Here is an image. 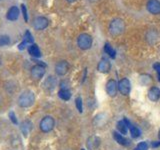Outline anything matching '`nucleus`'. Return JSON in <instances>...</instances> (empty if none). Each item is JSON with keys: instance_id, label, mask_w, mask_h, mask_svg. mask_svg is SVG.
Listing matches in <instances>:
<instances>
[{"instance_id": "nucleus-1", "label": "nucleus", "mask_w": 160, "mask_h": 150, "mask_svg": "<svg viewBox=\"0 0 160 150\" xmlns=\"http://www.w3.org/2000/svg\"><path fill=\"white\" fill-rule=\"evenodd\" d=\"M35 102V94L30 91V90H26V91L22 92L19 95L17 103L20 107L22 108H28L31 107Z\"/></svg>"}, {"instance_id": "nucleus-2", "label": "nucleus", "mask_w": 160, "mask_h": 150, "mask_svg": "<svg viewBox=\"0 0 160 150\" xmlns=\"http://www.w3.org/2000/svg\"><path fill=\"white\" fill-rule=\"evenodd\" d=\"M125 30V23L121 18H114L109 24V33L112 36H118Z\"/></svg>"}, {"instance_id": "nucleus-3", "label": "nucleus", "mask_w": 160, "mask_h": 150, "mask_svg": "<svg viewBox=\"0 0 160 150\" xmlns=\"http://www.w3.org/2000/svg\"><path fill=\"white\" fill-rule=\"evenodd\" d=\"M92 43H93V39L91 37V35H89L87 33H81L77 37V45L82 50L90 49L92 46Z\"/></svg>"}, {"instance_id": "nucleus-4", "label": "nucleus", "mask_w": 160, "mask_h": 150, "mask_svg": "<svg viewBox=\"0 0 160 150\" xmlns=\"http://www.w3.org/2000/svg\"><path fill=\"white\" fill-rule=\"evenodd\" d=\"M55 126V120L52 116H45L41 119V121L39 123V128L43 133H48L52 131Z\"/></svg>"}, {"instance_id": "nucleus-5", "label": "nucleus", "mask_w": 160, "mask_h": 150, "mask_svg": "<svg viewBox=\"0 0 160 150\" xmlns=\"http://www.w3.org/2000/svg\"><path fill=\"white\" fill-rule=\"evenodd\" d=\"M33 28L37 31H40V30H44L49 25V20L44 17V16H38L34 19L33 21Z\"/></svg>"}, {"instance_id": "nucleus-6", "label": "nucleus", "mask_w": 160, "mask_h": 150, "mask_svg": "<svg viewBox=\"0 0 160 150\" xmlns=\"http://www.w3.org/2000/svg\"><path fill=\"white\" fill-rule=\"evenodd\" d=\"M30 74H31V77L35 80L41 79L45 74V66H42L41 64L34 65L30 70Z\"/></svg>"}, {"instance_id": "nucleus-7", "label": "nucleus", "mask_w": 160, "mask_h": 150, "mask_svg": "<svg viewBox=\"0 0 160 150\" xmlns=\"http://www.w3.org/2000/svg\"><path fill=\"white\" fill-rule=\"evenodd\" d=\"M117 87L122 95H128L130 93V90H131V84H130L128 78H122L118 82Z\"/></svg>"}, {"instance_id": "nucleus-8", "label": "nucleus", "mask_w": 160, "mask_h": 150, "mask_svg": "<svg viewBox=\"0 0 160 150\" xmlns=\"http://www.w3.org/2000/svg\"><path fill=\"white\" fill-rule=\"evenodd\" d=\"M146 8L149 13L153 15L160 14V1L159 0H148Z\"/></svg>"}, {"instance_id": "nucleus-9", "label": "nucleus", "mask_w": 160, "mask_h": 150, "mask_svg": "<svg viewBox=\"0 0 160 150\" xmlns=\"http://www.w3.org/2000/svg\"><path fill=\"white\" fill-rule=\"evenodd\" d=\"M68 70H69V64L67 61H65V60L59 61L55 65V72H56L58 76H64L65 74H67Z\"/></svg>"}, {"instance_id": "nucleus-10", "label": "nucleus", "mask_w": 160, "mask_h": 150, "mask_svg": "<svg viewBox=\"0 0 160 150\" xmlns=\"http://www.w3.org/2000/svg\"><path fill=\"white\" fill-rule=\"evenodd\" d=\"M117 82L114 79H110L106 83V92L109 96L114 97L117 93Z\"/></svg>"}, {"instance_id": "nucleus-11", "label": "nucleus", "mask_w": 160, "mask_h": 150, "mask_svg": "<svg viewBox=\"0 0 160 150\" xmlns=\"http://www.w3.org/2000/svg\"><path fill=\"white\" fill-rule=\"evenodd\" d=\"M19 14H20L19 8L17 6H12V7H10L8 9L6 17H7L8 20H10V21H15V20L18 19Z\"/></svg>"}, {"instance_id": "nucleus-12", "label": "nucleus", "mask_w": 160, "mask_h": 150, "mask_svg": "<svg viewBox=\"0 0 160 150\" xmlns=\"http://www.w3.org/2000/svg\"><path fill=\"white\" fill-rule=\"evenodd\" d=\"M110 68H111V63H110L107 59H101L97 65V70L101 73L109 72Z\"/></svg>"}, {"instance_id": "nucleus-13", "label": "nucleus", "mask_w": 160, "mask_h": 150, "mask_svg": "<svg viewBox=\"0 0 160 150\" xmlns=\"http://www.w3.org/2000/svg\"><path fill=\"white\" fill-rule=\"evenodd\" d=\"M113 138L115 139V141L118 142L120 145H122V146H129V144H130L129 140L125 136H123L121 133H119L117 131H114L113 132Z\"/></svg>"}, {"instance_id": "nucleus-14", "label": "nucleus", "mask_w": 160, "mask_h": 150, "mask_svg": "<svg viewBox=\"0 0 160 150\" xmlns=\"http://www.w3.org/2000/svg\"><path fill=\"white\" fill-rule=\"evenodd\" d=\"M148 98L151 101L155 102L160 99V89L158 87H151L148 91Z\"/></svg>"}, {"instance_id": "nucleus-15", "label": "nucleus", "mask_w": 160, "mask_h": 150, "mask_svg": "<svg viewBox=\"0 0 160 150\" xmlns=\"http://www.w3.org/2000/svg\"><path fill=\"white\" fill-rule=\"evenodd\" d=\"M100 145V138L97 136H91L89 137L87 140V147L90 150H94L96 149Z\"/></svg>"}, {"instance_id": "nucleus-16", "label": "nucleus", "mask_w": 160, "mask_h": 150, "mask_svg": "<svg viewBox=\"0 0 160 150\" xmlns=\"http://www.w3.org/2000/svg\"><path fill=\"white\" fill-rule=\"evenodd\" d=\"M57 84L56 78L54 76H48L44 81V88L47 90H53Z\"/></svg>"}, {"instance_id": "nucleus-17", "label": "nucleus", "mask_w": 160, "mask_h": 150, "mask_svg": "<svg viewBox=\"0 0 160 150\" xmlns=\"http://www.w3.org/2000/svg\"><path fill=\"white\" fill-rule=\"evenodd\" d=\"M124 119H125V121H126V123L128 125V129H129V131H130V134H131V136L133 138H138L140 136V134H141L139 128L136 127V126H134V125H132L131 123L129 122V120L127 118H124Z\"/></svg>"}, {"instance_id": "nucleus-18", "label": "nucleus", "mask_w": 160, "mask_h": 150, "mask_svg": "<svg viewBox=\"0 0 160 150\" xmlns=\"http://www.w3.org/2000/svg\"><path fill=\"white\" fill-rule=\"evenodd\" d=\"M20 129L23 133V135L25 137L28 136V134L30 133V131L32 130V123L29 121V120H26V121H23L21 123V126H20Z\"/></svg>"}, {"instance_id": "nucleus-19", "label": "nucleus", "mask_w": 160, "mask_h": 150, "mask_svg": "<svg viewBox=\"0 0 160 150\" xmlns=\"http://www.w3.org/2000/svg\"><path fill=\"white\" fill-rule=\"evenodd\" d=\"M28 52L31 56L35 57V58H39L41 57V51L38 47V45L36 44H31L30 46L28 47Z\"/></svg>"}, {"instance_id": "nucleus-20", "label": "nucleus", "mask_w": 160, "mask_h": 150, "mask_svg": "<svg viewBox=\"0 0 160 150\" xmlns=\"http://www.w3.org/2000/svg\"><path fill=\"white\" fill-rule=\"evenodd\" d=\"M116 127H117L118 132H119V133H121L122 135H123V134H126L127 131H128V125H127L126 121H125V119L118 121L117 124H116Z\"/></svg>"}, {"instance_id": "nucleus-21", "label": "nucleus", "mask_w": 160, "mask_h": 150, "mask_svg": "<svg viewBox=\"0 0 160 150\" xmlns=\"http://www.w3.org/2000/svg\"><path fill=\"white\" fill-rule=\"evenodd\" d=\"M58 97L64 100V101H68L71 98V92H70L69 89H60L58 92Z\"/></svg>"}, {"instance_id": "nucleus-22", "label": "nucleus", "mask_w": 160, "mask_h": 150, "mask_svg": "<svg viewBox=\"0 0 160 150\" xmlns=\"http://www.w3.org/2000/svg\"><path fill=\"white\" fill-rule=\"evenodd\" d=\"M104 51L106 52V54H108L111 58H115V54H116V51L115 49L112 48L111 44L109 43H105V46H104Z\"/></svg>"}, {"instance_id": "nucleus-23", "label": "nucleus", "mask_w": 160, "mask_h": 150, "mask_svg": "<svg viewBox=\"0 0 160 150\" xmlns=\"http://www.w3.org/2000/svg\"><path fill=\"white\" fill-rule=\"evenodd\" d=\"M11 43V38L8 35H0V46H7Z\"/></svg>"}, {"instance_id": "nucleus-24", "label": "nucleus", "mask_w": 160, "mask_h": 150, "mask_svg": "<svg viewBox=\"0 0 160 150\" xmlns=\"http://www.w3.org/2000/svg\"><path fill=\"white\" fill-rule=\"evenodd\" d=\"M75 105H76V108L77 110L82 113L83 112V102H82V98L81 97H77L76 99H75Z\"/></svg>"}, {"instance_id": "nucleus-25", "label": "nucleus", "mask_w": 160, "mask_h": 150, "mask_svg": "<svg viewBox=\"0 0 160 150\" xmlns=\"http://www.w3.org/2000/svg\"><path fill=\"white\" fill-rule=\"evenodd\" d=\"M24 41L27 42L28 44H33V42H34L33 36L31 35V33H30V31H28V30L24 34Z\"/></svg>"}, {"instance_id": "nucleus-26", "label": "nucleus", "mask_w": 160, "mask_h": 150, "mask_svg": "<svg viewBox=\"0 0 160 150\" xmlns=\"http://www.w3.org/2000/svg\"><path fill=\"white\" fill-rule=\"evenodd\" d=\"M148 149V144L146 142H140L137 144V146L135 147L134 150H147Z\"/></svg>"}, {"instance_id": "nucleus-27", "label": "nucleus", "mask_w": 160, "mask_h": 150, "mask_svg": "<svg viewBox=\"0 0 160 150\" xmlns=\"http://www.w3.org/2000/svg\"><path fill=\"white\" fill-rule=\"evenodd\" d=\"M9 118H10V120L14 123V124H17L18 123V121H17V119H16V116H15V113L13 112V111H11L9 113Z\"/></svg>"}, {"instance_id": "nucleus-28", "label": "nucleus", "mask_w": 160, "mask_h": 150, "mask_svg": "<svg viewBox=\"0 0 160 150\" xmlns=\"http://www.w3.org/2000/svg\"><path fill=\"white\" fill-rule=\"evenodd\" d=\"M22 6V12H23V16H24V19H25V21L27 22V20H28V16H27V10H26V7H25V5H21Z\"/></svg>"}, {"instance_id": "nucleus-29", "label": "nucleus", "mask_w": 160, "mask_h": 150, "mask_svg": "<svg viewBox=\"0 0 160 150\" xmlns=\"http://www.w3.org/2000/svg\"><path fill=\"white\" fill-rule=\"evenodd\" d=\"M69 85H68V82L66 81H61L60 82V89H69Z\"/></svg>"}, {"instance_id": "nucleus-30", "label": "nucleus", "mask_w": 160, "mask_h": 150, "mask_svg": "<svg viewBox=\"0 0 160 150\" xmlns=\"http://www.w3.org/2000/svg\"><path fill=\"white\" fill-rule=\"evenodd\" d=\"M27 45H28V43H27V42H25L24 40H23V42H21V43H20V44L18 45V49H19V50H23V49L26 48Z\"/></svg>"}, {"instance_id": "nucleus-31", "label": "nucleus", "mask_w": 160, "mask_h": 150, "mask_svg": "<svg viewBox=\"0 0 160 150\" xmlns=\"http://www.w3.org/2000/svg\"><path fill=\"white\" fill-rule=\"evenodd\" d=\"M153 67H154L155 70H156L157 74L159 75V74H160V63H155V64L153 65Z\"/></svg>"}, {"instance_id": "nucleus-32", "label": "nucleus", "mask_w": 160, "mask_h": 150, "mask_svg": "<svg viewBox=\"0 0 160 150\" xmlns=\"http://www.w3.org/2000/svg\"><path fill=\"white\" fill-rule=\"evenodd\" d=\"M159 145H160V142H153V143H152V146H153V147H156V146L158 147Z\"/></svg>"}, {"instance_id": "nucleus-33", "label": "nucleus", "mask_w": 160, "mask_h": 150, "mask_svg": "<svg viewBox=\"0 0 160 150\" xmlns=\"http://www.w3.org/2000/svg\"><path fill=\"white\" fill-rule=\"evenodd\" d=\"M67 2H69V3H72V2H75L76 0H66Z\"/></svg>"}, {"instance_id": "nucleus-34", "label": "nucleus", "mask_w": 160, "mask_h": 150, "mask_svg": "<svg viewBox=\"0 0 160 150\" xmlns=\"http://www.w3.org/2000/svg\"><path fill=\"white\" fill-rule=\"evenodd\" d=\"M88 1H89V2H92V3H93V2H97L98 0H88Z\"/></svg>"}, {"instance_id": "nucleus-35", "label": "nucleus", "mask_w": 160, "mask_h": 150, "mask_svg": "<svg viewBox=\"0 0 160 150\" xmlns=\"http://www.w3.org/2000/svg\"><path fill=\"white\" fill-rule=\"evenodd\" d=\"M1 63H2V59H1V57H0V66H1Z\"/></svg>"}, {"instance_id": "nucleus-36", "label": "nucleus", "mask_w": 160, "mask_h": 150, "mask_svg": "<svg viewBox=\"0 0 160 150\" xmlns=\"http://www.w3.org/2000/svg\"><path fill=\"white\" fill-rule=\"evenodd\" d=\"M159 138H160V129H159Z\"/></svg>"}, {"instance_id": "nucleus-37", "label": "nucleus", "mask_w": 160, "mask_h": 150, "mask_svg": "<svg viewBox=\"0 0 160 150\" xmlns=\"http://www.w3.org/2000/svg\"><path fill=\"white\" fill-rule=\"evenodd\" d=\"M81 150H85V149H81Z\"/></svg>"}, {"instance_id": "nucleus-38", "label": "nucleus", "mask_w": 160, "mask_h": 150, "mask_svg": "<svg viewBox=\"0 0 160 150\" xmlns=\"http://www.w3.org/2000/svg\"><path fill=\"white\" fill-rule=\"evenodd\" d=\"M0 1H1V0H0Z\"/></svg>"}]
</instances>
